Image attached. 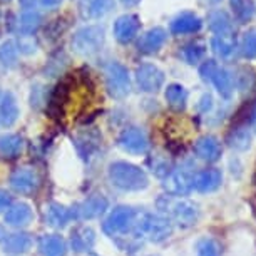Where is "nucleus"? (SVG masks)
Here are the masks:
<instances>
[{"mask_svg": "<svg viewBox=\"0 0 256 256\" xmlns=\"http://www.w3.org/2000/svg\"><path fill=\"white\" fill-rule=\"evenodd\" d=\"M109 180L120 191H142L149 184L146 171L126 161L110 164Z\"/></svg>", "mask_w": 256, "mask_h": 256, "instance_id": "nucleus-1", "label": "nucleus"}, {"mask_svg": "<svg viewBox=\"0 0 256 256\" xmlns=\"http://www.w3.org/2000/svg\"><path fill=\"white\" fill-rule=\"evenodd\" d=\"M172 234V223L164 214L152 212H138L136 226H134V238H148L152 243H161Z\"/></svg>", "mask_w": 256, "mask_h": 256, "instance_id": "nucleus-2", "label": "nucleus"}, {"mask_svg": "<svg viewBox=\"0 0 256 256\" xmlns=\"http://www.w3.org/2000/svg\"><path fill=\"white\" fill-rule=\"evenodd\" d=\"M158 208L162 214H168L182 228H190L200 218V208L192 201L181 200L174 196H161L158 200Z\"/></svg>", "mask_w": 256, "mask_h": 256, "instance_id": "nucleus-3", "label": "nucleus"}, {"mask_svg": "<svg viewBox=\"0 0 256 256\" xmlns=\"http://www.w3.org/2000/svg\"><path fill=\"white\" fill-rule=\"evenodd\" d=\"M106 40V32L100 26H86L80 27L74 36H72L70 46L76 54L82 57L94 56L102 49Z\"/></svg>", "mask_w": 256, "mask_h": 256, "instance_id": "nucleus-4", "label": "nucleus"}, {"mask_svg": "<svg viewBox=\"0 0 256 256\" xmlns=\"http://www.w3.org/2000/svg\"><path fill=\"white\" fill-rule=\"evenodd\" d=\"M138 212L131 206H118L104 221L102 230L110 238H120V236L132 233L134 238V226H136Z\"/></svg>", "mask_w": 256, "mask_h": 256, "instance_id": "nucleus-5", "label": "nucleus"}, {"mask_svg": "<svg viewBox=\"0 0 256 256\" xmlns=\"http://www.w3.org/2000/svg\"><path fill=\"white\" fill-rule=\"evenodd\" d=\"M200 76L204 82H211V84L214 86L221 98L230 99L231 96H233V90H234L233 74H231L228 69H224V67L218 66L214 60L210 59V60L202 62L200 66Z\"/></svg>", "mask_w": 256, "mask_h": 256, "instance_id": "nucleus-6", "label": "nucleus"}, {"mask_svg": "<svg viewBox=\"0 0 256 256\" xmlns=\"http://www.w3.org/2000/svg\"><path fill=\"white\" fill-rule=\"evenodd\" d=\"M106 88L110 98L124 99L131 92V77L128 67L118 60L109 62L106 67Z\"/></svg>", "mask_w": 256, "mask_h": 256, "instance_id": "nucleus-7", "label": "nucleus"}, {"mask_svg": "<svg viewBox=\"0 0 256 256\" xmlns=\"http://www.w3.org/2000/svg\"><path fill=\"white\" fill-rule=\"evenodd\" d=\"M164 190L169 196H188L194 190V174L190 169H176L166 178Z\"/></svg>", "mask_w": 256, "mask_h": 256, "instance_id": "nucleus-8", "label": "nucleus"}, {"mask_svg": "<svg viewBox=\"0 0 256 256\" xmlns=\"http://www.w3.org/2000/svg\"><path fill=\"white\" fill-rule=\"evenodd\" d=\"M118 144L129 154H144L149 149V138L141 128H128L119 134Z\"/></svg>", "mask_w": 256, "mask_h": 256, "instance_id": "nucleus-9", "label": "nucleus"}, {"mask_svg": "<svg viewBox=\"0 0 256 256\" xmlns=\"http://www.w3.org/2000/svg\"><path fill=\"white\" fill-rule=\"evenodd\" d=\"M139 30H141V18L136 14H124L116 18L112 32L114 37L119 44H129L138 37Z\"/></svg>", "mask_w": 256, "mask_h": 256, "instance_id": "nucleus-10", "label": "nucleus"}, {"mask_svg": "<svg viewBox=\"0 0 256 256\" xmlns=\"http://www.w3.org/2000/svg\"><path fill=\"white\" fill-rule=\"evenodd\" d=\"M136 82L142 92H158L164 84V72L154 64H141L136 69Z\"/></svg>", "mask_w": 256, "mask_h": 256, "instance_id": "nucleus-11", "label": "nucleus"}, {"mask_svg": "<svg viewBox=\"0 0 256 256\" xmlns=\"http://www.w3.org/2000/svg\"><path fill=\"white\" fill-rule=\"evenodd\" d=\"M168 40V30L162 27H152L149 28L139 37L138 40V50L141 54H146V56H152L156 54L162 49V46L166 44Z\"/></svg>", "mask_w": 256, "mask_h": 256, "instance_id": "nucleus-12", "label": "nucleus"}, {"mask_svg": "<svg viewBox=\"0 0 256 256\" xmlns=\"http://www.w3.org/2000/svg\"><path fill=\"white\" fill-rule=\"evenodd\" d=\"M202 28V18L196 16L194 12H181L172 18L169 24V32L172 36H188V34H196Z\"/></svg>", "mask_w": 256, "mask_h": 256, "instance_id": "nucleus-13", "label": "nucleus"}, {"mask_svg": "<svg viewBox=\"0 0 256 256\" xmlns=\"http://www.w3.org/2000/svg\"><path fill=\"white\" fill-rule=\"evenodd\" d=\"M109 206V201L104 196L96 194L84 202H80L79 206H76V210H72V218L77 220H94L99 218L100 214H104L106 210Z\"/></svg>", "mask_w": 256, "mask_h": 256, "instance_id": "nucleus-14", "label": "nucleus"}, {"mask_svg": "<svg viewBox=\"0 0 256 256\" xmlns=\"http://www.w3.org/2000/svg\"><path fill=\"white\" fill-rule=\"evenodd\" d=\"M10 186L16 192L20 194H30L38 186V174L30 168H20L12 172Z\"/></svg>", "mask_w": 256, "mask_h": 256, "instance_id": "nucleus-15", "label": "nucleus"}, {"mask_svg": "<svg viewBox=\"0 0 256 256\" xmlns=\"http://www.w3.org/2000/svg\"><path fill=\"white\" fill-rule=\"evenodd\" d=\"M194 154L202 161L208 162H214L221 158V152H223V148H221V142L216 139L214 136H201L198 141L194 142Z\"/></svg>", "mask_w": 256, "mask_h": 256, "instance_id": "nucleus-16", "label": "nucleus"}, {"mask_svg": "<svg viewBox=\"0 0 256 256\" xmlns=\"http://www.w3.org/2000/svg\"><path fill=\"white\" fill-rule=\"evenodd\" d=\"M74 146H76L77 152H79L80 158L89 159L100 146L99 132H96L94 129H88V131L79 132L76 136V139H74Z\"/></svg>", "mask_w": 256, "mask_h": 256, "instance_id": "nucleus-17", "label": "nucleus"}, {"mask_svg": "<svg viewBox=\"0 0 256 256\" xmlns=\"http://www.w3.org/2000/svg\"><path fill=\"white\" fill-rule=\"evenodd\" d=\"M221 182H223V174L220 169H202L194 176V190L200 192H212L221 186Z\"/></svg>", "mask_w": 256, "mask_h": 256, "instance_id": "nucleus-18", "label": "nucleus"}, {"mask_svg": "<svg viewBox=\"0 0 256 256\" xmlns=\"http://www.w3.org/2000/svg\"><path fill=\"white\" fill-rule=\"evenodd\" d=\"M211 50L216 57L221 60H230L234 56L236 47H238V40L233 34H223V36H214L211 38Z\"/></svg>", "mask_w": 256, "mask_h": 256, "instance_id": "nucleus-19", "label": "nucleus"}, {"mask_svg": "<svg viewBox=\"0 0 256 256\" xmlns=\"http://www.w3.org/2000/svg\"><path fill=\"white\" fill-rule=\"evenodd\" d=\"M114 8V0H80L79 12L82 18H100Z\"/></svg>", "mask_w": 256, "mask_h": 256, "instance_id": "nucleus-20", "label": "nucleus"}, {"mask_svg": "<svg viewBox=\"0 0 256 256\" xmlns=\"http://www.w3.org/2000/svg\"><path fill=\"white\" fill-rule=\"evenodd\" d=\"M208 27L214 36L233 34V18L223 8H212L208 14Z\"/></svg>", "mask_w": 256, "mask_h": 256, "instance_id": "nucleus-21", "label": "nucleus"}, {"mask_svg": "<svg viewBox=\"0 0 256 256\" xmlns=\"http://www.w3.org/2000/svg\"><path fill=\"white\" fill-rule=\"evenodd\" d=\"M18 118L17 99L12 92H6L0 99V126L10 128Z\"/></svg>", "mask_w": 256, "mask_h": 256, "instance_id": "nucleus-22", "label": "nucleus"}, {"mask_svg": "<svg viewBox=\"0 0 256 256\" xmlns=\"http://www.w3.org/2000/svg\"><path fill=\"white\" fill-rule=\"evenodd\" d=\"M32 246V238L27 233H12L7 234L2 241V248L6 253L10 254H20L30 250Z\"/></svg>", "mask_w": 256, "mask_h": 256, "instance_id": "nucleus-23", "label": "nucleus"}, {"mask_svg": "<svg viewBox=\"0 0 256 256\" xmlns=\"http://www.w3.org/2000/svg\"><path fill=\"white\" fill-rule=\"evenodd\" d=\"M38 250H40L42 256H64L67 251V244L60 236L46 234L38 240Z\"/></svg>", "mask_w": 256, "mask_h": 256, "instance_id": "nucleus-24", "label": "nucleus"}, {"mask_svg": "<svg viewBox=\"0 0 256 256\" xmlns=\"http://www.w3.org/2000/svg\"><path fill=\"white\" fill-rule=\"evenodd\" d=\"M30 220H32V210H30V206L26 204V202L14 204L8 208V211L6 212V223L10 226H16V228L28 224Z\"/></svg>", "mask_w": 256, "mask_h": 256, "instance_id": "nucleus-25", "label": "nucleus"}, {"mask_svg": "<svg viewBox=\"0 0 256 256\" xmlns=\"http://www.w3.org/2000/svg\"><path fill=\"white\" fill-rule=\"evenodd\" d=\"M168 106L176 112H182L188 104V90L181 84H169L164 92Z\"/></svg>", "mask_w": 256, "mask_h": 256, "instance_id": "nucleus-26", "label": "nucleus"}, {"mask_svg": "<svg viewBox=\"0 0 256 256\" xmlns=\"http://www.w3.org/2000/svg\"><path fill=\"white\" fill-rule=\"evenodd\" d=\"M96 241V233L88 226H79V228H76L72 231L70 234V246L74 248V251H89L92 248Z\"/></svg>", "mask_w": 256, "mask_h": 256, "instance_id": "nucleus-27", "label": "nucleus"}, {"mask_svg": "<svg viewBox=\"0 0 256 256\" xmlns=\"http://www.w3.org/2000/svg\"><path fill=\"white\" fill-rule=\"evenodd\" d=\"M24 149V139L18 134H4L0 136V158L14 159L20 156Z\"/></svg>", "mask_w": 256, "mask_h": 256, "instance_id": "nucleus-28", "label": "nucleus"}, {"mask_svg": "<svg viewBox=\"0 0 256 256\" xmlns=\"http://www.w3.org/2000/svg\"><path fill=\"white\" fill-rule=\"evenodd\" d=\"M230 7L238 24H248L256 16L254 0H230Z\"/></svg>", "mask_w": 256, "mask_h": 256, "instance_id": "nucleus-29", "label": "nucleus"}, {"mask_svg": "<svg viewBox=\"0 0 256 256\" xmlns=\"http://www.w3.org/2000/svg\"><path fill=\"white\" fill-rule=\"evenodd\" d=\"M226 142H228V146L231 149H234V151H246V149L251 148V132L248 128H244V126H236L233 128L228 134V138H226Z\"/></svg>", "mask_w": 256, "mask_h": 256, "instance_id": "nucleus-30", "label": "nucleus"}, {"mask_svg": "<svg viewBox=\"0 0 256 256\" xmlns=\"http://www.w3.org/2000/svg\"><path fill=\"white\" fill-rule=\"evenodd\" d=\"M40 26H42V16L37 10H26L16 22V28L20 36H32Z\"/></svg>", "mask_w": 256, "mask_h": 256, "instance_id": "nucleus-31", "label": "nucleus"}, {"mask_svg": "<svg viewBox=\"0 0 256 256\" xmlns=\"http://www.w3.org/2000/svg\"><path fill=\"white\" fill-rule=\"evenodd\" d=\"M46 218H47V223L50 226H54V228H64L72 220V210L62 204H57V202H52V204L47 208Z\"/></svg>", "mask_w": 256, "mask_h": 256, "instance_id": "nucleus-32", "label": "nucleus"}, {"mask_svg": "<svg viewBox=\"0 0 256 256\" xmlns=\"http://www.w3.org/2000/svg\"><path fill=\"white\" fill-rule=\"evenodd\" d=\"M181 56L190 66H198L206 56V44L201 40H191L181 47Z\"/></svg>", "mask_w": 256, "mask_h": 256, "instance_id": "nucleus-33", "label": "nucleus"}, {"mask_svg": "<svg viewBox=\"0 0 256 256\" xmlns=\"http://www.w3.org/2000/svg\"><path fill=\"white\" fill-rule=\"evenodd\" d=\"M18 49L14 40H6L0 44V64L4 67H16L17 66Z\"/></svg>", "mask_w": 256, "mask_h": 256, "instance_id": "nucleus-34", "label": "nucleus"}, {"mask_svg": "<svg viewBox=\"0 0 256 256\" xmlns=\"http://www.w3.org/2000/svg\"><path fill=\"white\" fill-rule=\"evenodd\" d=\"M221 253H223L221 244L214 238H210V236L201 238L196 244V254L198 256H221Z\"/></svg>", "mask_w": 256, "mask_h": 256, "instance_id": "nucleus-35", "label": "nucleus"}, {"mask_svg": "<svg viewBox=\"0 0 256 256\" xmlns=\"http://www.w3.org/2000/svg\"><path fill=\"white\" fill-rule=\"evenodd\" d=\"M149 166L158 178H168L172 172V162L161 154H156V156L149 159Z\"/></svg>", "mask_w": 256, "mask_h": 256, "instance_id": "nucleus-36", "label": "nucleus"}, {"mask_svg": "<svg viewBox=\"0 0 256 256\" xmlns=\"http://www.w3.org/2000/svg\"><path fill=\"white\" fill-rule=\"evenodd\" d=\"M241 54L246 59H256V28H250L241 37Z\"/></svg>", "mask_w": 256, "mask_h": 256, "instance_id": "nucleus-37", "label": "nucleus"}, {"mask_svg": "<svg viewBox=\"0 0 256 256\" xmlns=\"http://www.w3.org/2000/svg\"><path fill=\"white\" fill-rule=\"evenodd\" d=\"M233 79L234 84H238V88L241 90H250L254 84V74L248 67H241L238 70V76H233Z\"/></svg>", "mask_w": 256, "mask_h": 256, "instance_id": "nucleus-38", "label": "nucleus"}, {"mask_svg": "<svg viewBox=\"0 0 256 256\" xmlns=\"http://www.w3.org/2000/svg\"><path fill=\"white\" fill-rule=\"evenodd\" d=\"M10 206H12V196L7 191L0 190V212L8 210Z\"/></svg>", "mask_w": 256, "mask_h": 256, "instance_id": "nucleus-39", "label": "nucleus"}, {"mask_svg": "<svg viewBox=\"0 0 256 256\" xmlns=\"http://www.w3.org/2000/svg\"><path fill=\"white\" fill-rule=\"evenodd\" d=\"M212 108V98L211 94H204L202 98L200 99V104H198V109L201 110V112H208Z\"/></svg>", "mask_w": 256, "mask_h": 256, "instance_id": "nucleus-40", "label": "nucleus"}, {"mask_svg": "<svg viewBox=\"0 0 256 256\" xmlns=\"http://www.w3.org/2000/svg\"><path fill=\"white\" fill-rule=\"evenodd\" d=\"M38 2H40V6L46 8H56V7H59L64 0H38Z\"/></svg>", "mask_w": 256, "mask_h": 256, "instance_id": "nucleus-41", "label": "nucleus"}, {"mask_svg": "<svg viewBox=\"0 0 256 256\" xmlns=\"http://www.w3.org/2000/svg\"><path fill=\"white\" fill-rule=\"evenodd\" d=\"M38 0H18V4H20L22 8H26V10H32L34 7H36V4Z\"/></svg>", "mask_w": 256, "mask_h": 256, "instance_id": "nucleus-42", "label": "nucleus"}, {"mask_svg": "<svg viewBox=\"0 0 256 256\" xmlns=\"http://www.w3.org/2000/svg\"><path fill=\"white\" fill-rule=\"evenodd\" d=\"M250 124H251V129L256 132V106L251 109V112H250Z\"/></svg>", "mask_w": 256, "mask_h": 256, "instance_id": "nucleus-43", "label": "nucleus"}, {"mask_svg": "<svg viewBox=\"0 0 256 256\" xmlns=\"http://www.w3.org/2000/svg\"><path fill=\"white\" fill-rule=\"evenodd\" d=\"M139 2H141V0H120V4L126 7H136Z\"/></svg>", "mask_w": 256, "mask_h": 256, "instance_id": "nucleus-44", "label": "nucleus"}, {"mask_svg": "<svg viewBox=\"0 0 256 256\" xmlns=\"http://www.w3.org/2000/svg\"><path fill=\"white\" fill-rule=\"evenodd\" d=\"M210 4H218V2H221V0H208Z\"/></svg>", "mask_w": 256, "mask_h": 256, "instance_id": "nucleus-45", "label": "nucleus"}, {"mask_svg": "<svg viewBox=\"0 0 256 256\" xmlns=\"http://www.w3.org/2000/svg\"><path fill=\"white\" fill-rule=\"evenodd\" d=\"M89 256H99V254H94V253H90Z\"/></svg>", "mask_w": 256, "mask_h": 256, "instance_id": "nucleus-46", "label": "nucleus"}, {"mask_svg": "<svg viewBox=\"0 0 256 256\" xmlns=\"http://www.w3.org/2000/svg\"><path fill=\"white\" fill-rule=\"evenodd\" d=\"M0 99H2V94H0Z\"/></svg>", "mask_w": 256, "mask_h": 256, "instance_id": "nucleus-47", "label": "nucleus"}]
</instances>
